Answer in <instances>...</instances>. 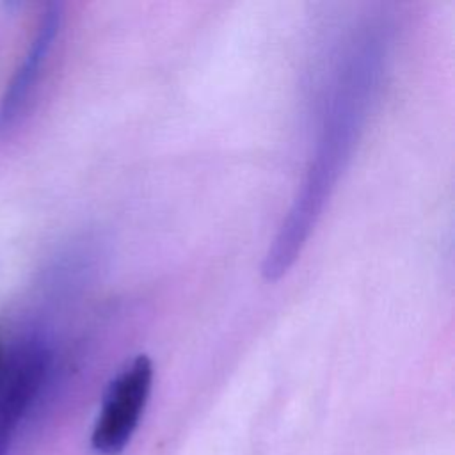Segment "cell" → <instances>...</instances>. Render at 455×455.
Wrapping results in <instances>:
<instances>
[{"label": "cell", "mask_w": 455, "mask_h": 455, "mask_svg": "<svg viewBox=\"0 0 455 455\" xmlns=\"http://www.w3.org/2000/svg\"><path fill=\"white\" fill-rule=\"evenodd\" d=\"M153 387V363L135 355L108 382L91 432V448L98 455H119L133 437Z\"/></svg>", "instance_id": "cell-1"}, {"label": "cell", "mask_w": 455, "mask_h": 455, "mask_svg": "<svg viewBox=\"0 0 455 455\" xmlns=\"http://www.w3.org/2000/svg\"><path fill=\"white\" fill-rule=\"evenodd\" d=\"M60 27V9L57 4H50L34 32V37L23 55V60L12 73L5 92L0 101V126H11L21 112L27 108L32 92L43 75L48 55L55 44Z\"/></svg>", "instance_id": "cell-2"}, {"label": "cell", "mask_w": 455, "mask_h": 455, "mask_svg": "<svg viewBox=\"0 0 455 455\" xmlns=\"http://www.w3.org/2000/svg\"><path fill=\"white\" fill-rule=\"evenodd\" d=\"M46 375L34 364L20 366L0 391V455H7L14 435L39 400Z\"/></svg>", "instance_id": "cell-3"}, {"label": "cell", "mask_w": 455, "mask_h": 455, "mask_svg": "<svg viewBox=\"0 0 455 455\" xmlns=\"http://www.w3.org/2000/svg\"><path fill=\"white\" fill-rule=\"evenodd\" d=\"M18 350V338L12 339L0 331V389L11 375Z\"/></svg>", "instance_id": "cell-4"}]
</instances>
